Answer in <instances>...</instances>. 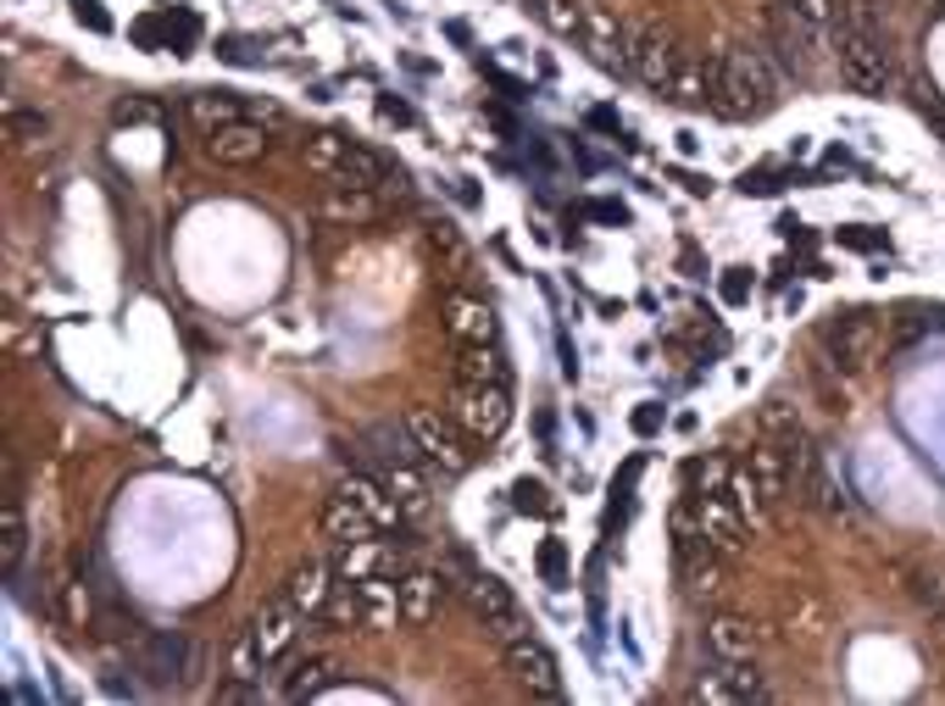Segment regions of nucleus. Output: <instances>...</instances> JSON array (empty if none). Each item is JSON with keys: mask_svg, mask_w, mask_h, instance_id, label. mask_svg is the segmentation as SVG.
<instances>
[{"mask_svg": "<svg viewBox=\"0 0 945 706\" xmlns=\"http://www.w3.org/2000/svg\"><path fill=\"white\" fill-rule=\"evenodd\" d=\"M829 29H834V61L840 78L856 96H885L890 90V51L874 29V7L868 0H829Z\"/></svg>", "mask_w": 945, "mask_h": 706, "instance_id": "f257e3e1", "label": "nucleus"}, {"mask_svg": "<svg viewBox=\"0 0 945 706\" xmlns=\"http://www.w3.org/2000/svg\"><path fill=\"white\" fill-rule=\"evenodd\" d=\"M406 512L395 506V495L384 490L379 473H346L328 490L323 506V535L334 546H357V540H379L384 528H395Z\"/></svg>", "mask_w": 945, "mask_h": 706, "instance_id": "f03ea898", "label": "nucleus"}, {"mask_svg": "<svg viewBox=\"0 0 945 706\" xmlns=\"http://www.w3.org/2000/svg\"><path fill=\"white\" fill-rule=\"evenodd\" d=\"M779 107V83H773V67L762 51L734 45L718 61V112L723 117H762Z\"/></svg>", "mask_w": 945, "mask_h": 706, "instance_id": "7ed1b4c3", "label": "nucleus"}, {"mask_svg": "<svg viewBox=\"0 0 945 706\" xmlns=\"http://www.w3.org/2000/svg\"><path fill=\"white\" fill-rule=\"evenodd\" d=\"M406 428H412V439H417V457L423 462H435L446 479H457V473H468L473 468V451H468V428L457 423V412H440V406H412L406 412Z\"/></svg>", "mask_w": 945, "mask_h": 706, "instance_id": "20e7f679", "label": "nucleus"}, {"mask_svg": "<svg viewBox=\"0 0 945 706\" xmlns=\"http://www.w3.org/2000/svg\"><path fill=\"white\" fill-rule=\"evenodd\" d=\"M462 595H468V606H473V617L479 624L506 646V640H518V635H529V624H524V606L511 601V590L495 579V573H479V568H468V579H462Z\"/></svg>", "mask_w": 945, "mask_h": 706, "instance_id": "39448f33", "label": "nucleus"}, {"mask_svg": "<svg viewBox=\"0 0 945 706\" xmlns=\"http://www.w3.org/2000/svg\"><path fill=\"white\" fill-rule=\"evenodd\" d=\"M451 412H457V423H462L473 439H495V434L511 423V390H506V379H479V384H462V379H457Z\"/></svg>", "mask_w": 945, "mask_h": 706, "instance_id": "423d86ee", "label": "nucleus"}, {"mask_svg": "<svg viewBox=\"0 0 945 706\" xmlns=\"http://www.w3.org/2000/svg\"><path fill=\"white\" fill-rule=\"evenodd\" d=\"M678 45H673V34H662V29H651V23H629V45H623V72H634L640 83H651V90H662L667 96V83H673V72H678Z\"/></svg>", "mask_w": 945, "mask_h": 706, "instance_id": "0eeeda50", "label": "nucleus"}, {"mask_svg": "<svg viewBox=\"0 0 945 706\" xmlns=\"http://www.w3.org/2000/svg\"><path fill=\"white\" fill-rule=\"evenodd\" d=\"M506 662H511V673H518V684L535 701H562V668H556V657H551V646L540 635L506 640Z\"/></svg>", "mask_w": 945, "mask_h": 706, "instance_id": "6e6552de", "label": "nucleus"}, {"mask_svg": "<svg viewBox=\"0 0 945 706\" xmlns=\"http://www.w3.org/2000/svg\"><path fill=\"white\" fill-rule=\"evenodd\" d=\"M690 506H696L701 540H707L718 557H740V551H745V512L734 506L729 490H718V495H690Z\"/></svg>", "mask_w": 945, "mask_h": 706, "instance_id": "1a4fd4ad", "label": "nucleus"}, {"mask_svg": "<svg viewBox=\"0 0 945 706\" xmlns=\"http://www.w3.org/2000/svg\"><path fill=\"white\" fill-rule=\"evenodd\" d=\"M306 624H312V617L306 612H295L284 595L279 601H268L262 612H256V624H250V635H256V646H262V657L279 668L295 646H301V635H306Z\"/></svg>", "mask_w": 945, "mask_h": 706, "instance_id": "9d476101", "label": "nucleus"}, {"mask_svg": "<svg viewBox=\"0 0 945 706\" xmlns=\"http://www.w3.org/2000/svg\"><path fill=\"white\" fill-rule=\"evenodd\" d=\"M273 150V134L268 123H256V117H239V123H223L206 134V156L223 161V167H250V161H262Z\"/></svg>", "mask_w": 945, "mask_h": 706, "instance_id": "9b49d317", "label": "nucleus"}, {"mask_svg": "<svg viewBox=\"0 0 945 706\" xmlns=\"http://www.w3.org/2000/svg\"><path fill=\"white\" fill-rule=\"evenodd\" d=\"M351 601H357V624L362 629H395L401 617V579L373 573V579H351Z\"/></svg>", "mask_w": 945, "mask_h": 706, "instance_id": "f8f14e48", "label": "nucleus"}, {"mask_svg": "<svg viewBox=\"0 0 945 706\" xmlns=\"http://www.w3.org/2000/svg\"><path fill=\"white\" fill-rule=\"evenodd\" d=\"M874 345H879V323H874V312H845V317L829 328V357H834V368H845V373L868 368Z\"/></svg>", "mask_w": 945, "mask_h": 706, "instance_id": "ddd939ff", "label": "nucleus"}, {"mask_svg": "<svg viewBox=\"0 0 945 706\" xmlns=\"http://www.w3.org/2000/svg\"><path fill=\"white\" fill-rule=\"evenodd\" d=\"M696 701H712V706H740V701H767V684L751 662H718L701 684H696Z\"/></svg>", "mask_w": 945, "mask_h": 706, "instance_id": "4468645a", "label": "nucleus"}, {"mask_svg": "<svg viewBox=\"0 0 945 706\" xmlns=\"http://www.w3.org/2000/svg\"><path fill=\"white\" fill-rule=\"evenodd\" d=\"M184 112H190V123L201 128V134H212V128H223V123H239V117H256V123H273L279 112L273 107H245L234 90H195V96H184Z\"/></svg>", "mask_w": 945, "mask_h": 706, "instance_id": "2eb2a0df", "label": "nucleus"}, {"mask_svg": "<svg viewBox=\"0 0 945 706\" xmlns=\"http://www.w3.org/2000/svg\"><path fill=\"white\" fill-rule=\"evenodd\" d=\"M339 573H334V562H323V557H312V562H301L290 579H284V601L295 606V612H306V617H317L328 601H334V584Z\"/></svg>", "mask_w": 945, "mask_h": 706, "instance_id": "dca6fc26", "label": "nucleus"}, {"mask_svg": "<svg viewBox=\"0 0 945 706\" xmlns=\"http://www.w3.org/2000/svg\"><path fill=\"white\" fill-rule=\"evenodd\" d=\"M667 96H673L678 107H712V112H718V61L684 51V56H678V72H673V83H667Z\"/></svg>", "mask_w": 945, "mask_h": 706, "instance_id": "f3484780", "label": "nucleus"}, {"mask_svg": "<svg viewBox=\"0 0 945 706\" xmlns=\"http://www.w3.org/2000/svg\"><path fill=\"white\" fill-rule=\"evenodd\" d=\"M745 468H751V479H756V490H762V501H767V512L779 506L785 495H790V451L785 446H773V439H756L751 446V457H745Z\"/></svg>", "mask_w": 945, "mask_h": 706, "instance_id": "a211bd4d", "label": "nucleus"}, {"mask_svg": "<svg viewBox=\"0 0 945 706\" xmlns=\"http://www.w3.org/2000/svg\"><path fill=\"white\" fill-rule=\"evenodd\" d=\"M446 595H451L446 573H428V568L401 573V617H406V624H428V617L446 606Z\"/></svg>", "mask_w": 945, "mask_h": 706, "instance_id": "6ab92c4d", "label": "nucleus"}, {"mask_svg": "<svg viewBox=\"0 0 945 706\" xmlns=\"http://www.w3.org/2000/svg\"><path fill=\"white\" fill-rule=\"evenodd\" d=\"M578 40L589 45V56L600 61V67H618L623 72V45H629V23H618L607 7H589L584 12V29H578Z\"/></svg>", "mask_w": 945, "mask_h": 706, "instance_id": "aec40b11", "label": "nucleus"}, {"mask_svg": "<svg viewBox=\"0 0 945 706\" xmlns=\"http://www.w3.org/2000/svg\"><path fill=\"white\" fill-rule=\"evenodd\" d=\"M678 568H684V584H690L696 601H718L723 595V562L707 540H678Z\"/></svg>", "mask_w": 945, "mask_h": 706, "instance_id": "412c9836", "label": "nucleus"}, {"mask_svg": "<svg viewBox=\"0 0 945 706\" xmlns=\"http://www.w3.org/2000/svg\"><path fill=\"white\" fill-rule=\"evenodd\" d=\"M707 651L718 662H751L762 651V629L751 624V617H712V624H707Z\"/></svg>", "mask_w": 945, "mask_h": 706, "instance_id": "4be33fe9", "label": "nucleus"}, {"mask_svg": "<svg viewBox=\"0 0 945 706\" xmlns=\"http://www.w3.org/2000/svg\"><path fill=\"white\" fill-rule=\"evenodd\" d=\"M195 34H201V23H195V12H184V7H167L161 18H145V23L134 29V40H145V45H167L173 56H184V51L195 45Z\"/></svg>", "mask_w": 945, "mask_h": 706, "instance_id": "5701e85b", "label": "nucleus"}, {"mask_svg": "<svg viewBox=\"0 0 945 706\" xmlns=\"http://www.w3.org/2000/svg\"><path fill=\"white\" fill-rule=\"evenodd\" d=\"M446 328H451L462 345H484V339H495V312H490V301L451 295V301H446Z\"/></svg>", "mask_w": 945, "mask_h": 706, "instance_id": "b1692460", "label": "nucleus"}, {"mask_svg": "<svg viewBox=\"0 0 945 706\" xmlns=\"http://www.w3.org/2000/svg\"><path fill=\"white\" fill-rule=\"evenodd\" d=\"M339 679V662L334 657H306L290 668V679H279V695L284 701H312V695H328Z\"/></svg>", "mask_w": 945, "mask_h": 706, "instance_id": "393cba45", "label": "nucleus"}, {"mask_svg": "<svg viewBox=\"0 0 945 706\" xmlns=\"http://www.w3.org/2000/svg\"><path fill=\"white\" fill-rule=\"evenodd\" d=\"M184 662H190V640L179 635H150L145 640V668L156 684H184Z\"/></svg>", "mask_w": 945, "mask_h": 706, "instance_id": "a878e982", "label": "nucleus"}, {"mask_svg": "<svg viewBox=\"0 0 945 706\" xmlns=\"http://www.w3.org/2000/svg\"><path fill=\"white\" fill-rule=\"evenodd\" d=\"M346 150H351V139L334 134V128H317V134L301 139V161L317 172V179H339V167H346Z\"/></svg>", "mask_w": 945, "mask_h": 706, "instance_id": "bb28decb", "label": "nucleus"}, {"mask_svg": "<svg viewBox=\"0 0 945 706\" xmlns=\"http://www.w3.org/2000/svg\"><path fill=\"white\" fill-rule=\"evenodd\" d=\"M390 568H401V562H390V551L379 546V540H357V546H339V557H334V573L339 579H373V573H390Z\"/></svg>", "mask_w": 945, "mask_h": 706, "instance_id": "cd10ccee", "label": "nucleus"}, {"mask_svg": "<svg viewBox=\"0 0 945 706\" xmlns=\"http://www.w3.org/2000/svg\"><path fill=\"white\" fill-rule=\"evenodd\" d=\"M23 551H29V523H23V501H18V495H7V501H0V568H7V573H18Z\"/></svg>", "mask_w": 945, "mask_h": 706, "instance_id": "c85d7f7f", "label": "nucleus"}, {"mask_svg": "<svg viewBox=\"0 0 945 706\" xmlns=\"http://www.w3.org/2000/svg\"><path fill=\"white\" fill-rule=\"evenodd\" d=\"M323 212L339 217V223H373L384 206H379V190H351V184H334L323 195Z\"/></svg>", "mask_w": 945, "mask_h": 706, "instance_id": "c756f323", "label": "nucleus"}, {"mask_svg": "<svg viewBox=\"0 0 945 706\" xmlns=\"http://www.w3.org/2000/svg\"><path fill=\"white\" fill-rule=\"evenodd\" d=\"M379 479H384V490L395 495V506H401L406 517L428 506V484H423L417 462H401V468H379Z\"/></svg>", "mask_w": 945, "mask_h": 706, "instance_id": "7c9ffc66", "label": "nucleus"}, {"mask_svg": "<svg viewBox=\"0 0 945 706\" xmlns=\"http://www.w3.org/2000/svg\"><path fill=\"white\" fill-rule=\"evenodd\" d=\"M762 434L773 439V446H785V451H796L801 439H807V428H801V412H796L790 401H767V412H762Z\"/></svg>", "mask_w": 945, "mask_h": 706, "instance_id": "2f4dec72", "label": "nucleus"}, {"mask_svg": "<svg viewBox=\"0 0 945 706\" xmlns=\"http://www.w3.org/2000/svg\"><path fill=\"white\" fill-rule=\"evenodd\" d=\"M457 379H462V384L500 379V350H495V339H484V345H462V357H457Z\"/></svg>", "mask_w": 945, "mask_h": 706, "instance_id": "473e14b6", "label": "nucleus"}, {"mask_svg": "<svg viewBox=\"0 0 945 706\" xmlns=\"http://www.w3.org/2000/svg\"><path fill=\"white\" fill-rule=\"evenodd\" d=\"M268 668H273V662L262 657V646H256V635L245 629V635L234 640V651H228V673H234V679H256V684H262V679H268Z\"/></svg>", "mask_w": 945, "mask_h": 706, "instance_id": "72a5a7b5", "label": "nucleus"}, {"mask_svg": "<svg viewBox=\"0 0 945 706\" xmlns=\"http://www.w3.org/2000/svg\"><path fill=\"white\" fill-rule=\"evenodd\" d=\"M729 473H734L729 457H696V462H690V495H718V490H729Z\"/></svg>", "mask_w": 945, "mask_h": 706, "instance_id": "f704fd0d", "label": "nucleus"}, {"mask_svg": "<svg viewBox=\"0 0 945 706\" xmlns=\"http://www.w3.org/2000/svg\"><path fill=\"white\" fill-rule=\"evenodd\" d=\"M729 495H734V506L745 512V523H762V517H767V501H762V490H756V479H751V468H745V462H734V473H729Z\"/></svg>", "mask_w": 945, "mask_h": 706, "instance_id": "c9c22d12", "label": "nucleus"}, {"mask_svg": "<svg viewBox=\"0 0 945 706\" xmlns=\"http://www.w3.org/2000/svg\"><path fill=\"white\" fill-rule=\"evenodd\" d=\"M535 12H540L562 40H578V29H584V12H589V7H584V0H540Z\"/></svg>", "mask_w": 945, "mask_h": 706, "instance_id": "e433bc0d", "label": "nucleus"}, {"mask_svg": "<svg viewBox=\"0 0 945 706\" xmlns=\"http://www.w3.org/2000/svg\"><path fill=\"white\" fill-rule=\"evenodd\" d=\"M511 506H518V512H535V517H545V512H551V490H545L540 479H518V484H511Z\"/></svg>", "mask_w": 945, "mask_h": 706, "instance_id": "4c0bfd02", "label": "nucleus"}, {"mask_svg": "<svg viewBox=\"0 0 945 706\" xmlns=\"http://www.w3.org/2000/svg\"><path fill=\"white\" fill-rule=\"evenodd\" d=\"M540 573H545L551 590H567V546L562 540H545L540 546Z\"/></svg>", "mask_w": 945, "mask_h": 706, "instance_id": "58836bf2", "label": "nucleus"}, {"mask_svg": "<svg viewBox=\"0 0 945 706\" xmlns=\"http://www.w3.org/2000/svg\"><path fill=\"white\" fill-rule=\"evenodd\" d=\"M217 56L234 61V67H256V61H262V45L245 40V34H223V40H217Z\"/></svg>", "mask_w": 945, "mask_h": 706, "instance_id": "ea45409f", "label": "nucleus"}, {"mask_svg": "<svg viewBox=\"0 0 945 706\" xmlns=\"http://www.w3.org/2000/svg\"><path fill=\"white\" fill-rule=\"evenodd\" d=\"M785 184H796L790 172H767L762 167V172H745V179H740V195H779Z\"/></svg>", "mask_w": 945, "mask_h": 706, "instance_id": "a19ab883", "label": "nucleus"}, {"mask_svg": "<svg viewBox=\"0 0 945 706\" xmlns=\"http://www.w3.org/2000/svg\"><path fill=\"white\" fill-rule=\"evenodd\" d=\"M7 128H12V139H18V145H34V139H45V128H50V123H45L40 112H12V123H7Z\"/></svg>", "mask_w": 945, "mask_h": 706, "instance_id": "79ce46f5", "label": "nucleus"}, {"mask_svg": "<svg viewBox=\"0 0 945 706\" xmlns=\"http://www.w3.org/2000/svg\"><path fill=\"white\" fill-rule=\"evenodd\" d=\"M72 18H78L83 29H95V34H112V18L101 12V0H72Z\"/></svg>", "mask_w": 945, "mask_h": 706, "instance_id": "37998d69", "label": "nucleus"}, {"mask_svg": "<svg viewBox=\"0 0 945 706\" xmlns=\"http://www.w3.org/2000/svg\"><path fill=\"white\" fill-rule=\"evenodd\" d=\"M723 301H729V306H745V301H751V273H745V268H729V273H723Z\"/></svg>", "mask_w": 945, "mask_h": 706, "instance_id": "c03bdc74", "label": "nucleus"}, {"mask_svg": "<svg viewBox=\"0 0 945 706\" xmlns=\"http://www.w3.org/2000/svg\"><path fill=\"white\" fill-rule=\"evenodd\" d=\"M584 212H589L595 223H618V228H629V206H623V201H589Z\"/></svg>", "mask_w": 945, "mask_h": 706, "instance_id": "a18cd8bd", "label": "nucleus"}, {"mask_svg": "<svg viewBox=\"0 0 945 706\" xmlns=\"http://www.w3.org/2000/svg\"><path fill=\"white\" fill-rule=\"evenodd\" d=\"M840 245H851V250H885V234H868V228H840Z\"/></svg>", "mask_w": 945, "mask_h": 706, "instance_id": "49530a36", "label": "nucleus"}, {"mask_svg": "<svg viewBox=\"0 0 945 706\" xmlns=\"http://www.w3.org/2000/svg\"><path fill=\"white\" fill-rule=\"evenodd\" d=\"M379 112H384L390 123H412V107H406V101H395V96H379Z\"/></svg>", "mask_w": 945, "mask_h": 706, "instance_id": "de8ad7c7", "label": "nucleus"}, {"mask_svg": "<svg viewBox=\"0 0 945 706\" xmlns=\"http://www.w3.org/2000/svg\"><path fill=\"white\" fill-rule=\"evenodd\" d=\"M634 428H640V434H656V428H662V406H640V412H634Z\"/></svg>", "mask_w": 945, "mask_h": 706, "instance_id": "09e8293b", "label": "nucleus"}, {"mask_svg": "<svg viewBox=\"0 0 945 706\" xmlns=\"http://www.w3.org/2000/svg\"><path fill=\"white\" fill-rule=\"evenodd\" d=\"M678 184L690 190V195H707V190H712V179H696V172H678Z\"/></svg>", "mask_w": 945, "mask_h": 706, "instance_id": "8fccbe9b", "label": "nucleus"}, {"mask_svg": "<svg viewBox=\"0 0 945 706\" xmlns=\"http://www.w3.org/2000/svg\"><path fill=\"white\" fill-rule=\"evenodd\" d=\"M796 12L801 18H818V12H829V0H796Z\"/></svg>", "mask_w": 945, "mask_h": 706, "instance_id": "3c124183", "label": "nucleus"}, {"mask_svg": "<svg viewBox=\"0 0 945 706\" xmlns=\"http://www.w3.org/2000/svg\"><path fill=\"white\" fill-rule=\"evenodd\" d=\"M589 123H595V128H607V134H618V117H612V112H589Z\"/></svg>", "mask_w": 945, "mask_h": 706, "instance_id": "603ef678", "label": "nucleus"}]
</instances>
